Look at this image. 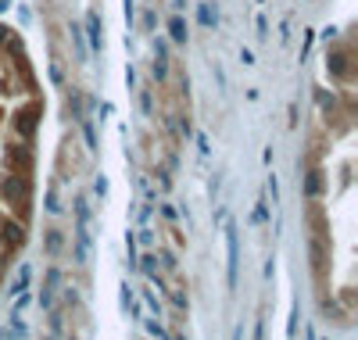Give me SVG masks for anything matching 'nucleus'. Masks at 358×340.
I'll return each mask as SVG.
<instances>
[{
  "label": "nucleus",
  "instance_id": "1",
  "mask_svg": "<svg viewBox=\"0 0 358 340\" xmlns=\"http://www.w3.org/2000/svg\"><path fill=\"white\" fill-rule=\"evenodd\" d=\"M226 258H229L226 280H229V287H236V261H240V254H236V229L233 226H226Z\"/></svg>",
  "mask_w": 358,
  "mask_h": 340
},
{
  "label": "nucleus",
  "instance_id": "2",
  "mask_svg": "<svg viewBox=\"0 0 358 340\" xmlns=\"http://www.w3.org/2000/svg\"><path fill=\"white\" fill-rule=\"evenodd\" d=\"M83 33L90 36V47H93V50H100V47H104V33H100V14H97V11H90V14H86V29H83Z\"/></svg>",
  "mask_w": 358,
  "mask_h": 340
},
{
  "label": "nucleus",
  "instance_id": "3",
  "mask_svg": "<svg viewBox=\"0 0 358 340\" xmlns=\"http://www.w3.org/2000/svg\"><path fill=\"white\" fill-rule=\"evenodd\" d=\"M197 22H201L204 29H215V25H219V11H215L212 0H201V4H197Z\"/></svg>",
  "mask_w": 358,
  "mask_h": 340
},
{
  "label": "nucleus",
  "instance_id": "4",
  "mask_svg": "<svg viewBox=\"0 0 358 340\" xmlns=\"http://www.w3.org/2000/svg\"><path fill=\"white\" fill-rule=\"evenodd\" d=\"M169 36H172L176 43H186V36H190V33H186V22L179 18V14H172V18H169Z\"/></svg>",
  "mask_w": 358,
  "mask_h": 340
},
{
  "label": "nucleus",
  "instance_id": "5",
  "mask_svg": "<svg viewBox=\"0 0 358 340\" xmlns=\"http://www.w3.org/2000/svg\"><path fill=\"white\" fill-rule=\"evenodd\" d=\"M29 330H25V322H11V326L0 330V340H22Z\"/></svg>",
  "mask_w": 358,
  "mask_h": 340
},
{
  "label": "nucleus",
  "instance_id": "6",
  "mask_svg": "<svg viewBox=\"0 0 358 340\" xmlns=\"http://www.w3.org/2000/svg\"><path fill=\"white\" fill-rule=\"evenodd\" d=\"M29 276H33V272H29V265H22V269H18V280H14V287H11V293H14V297H18V293H25Z\"/></svg>",
  "mask_w": 358,
  "mask_h": 340
},
{
  "label": "nucleus",
  "instance_id": "7",
  "mask_svg": "<svg viewBox=\"0 0 358 340\" xmlns=\"http://www.w3.org/2000/svg\"><path fill=\"white\" fill-rule=\"evenodd\" d=\"M72 40H76V47H79V61H86L90 50H86V40H83V29L79 25H72Z\"/></svg>",
  "mask_w": 358,
  "mask_h": 340
},
{
  "label": "nucleus",
  "instance_id": "8",
  "mask_svg": "<svg viewBox=\"0 0 358 340\" xmlns=\"http://www.w3.org/2000/svg\"><path fill=\"white\" fill-rule=\"evenodd\" d=\"M136 265H143V272H147V276H151V280H154V276H158V269H154V258H140V261H136Z\"/></svg>",
  "mask_w": 358,
  "mask_h": 340
},
{
  "label": "nucleus",
  "instance_id": "9",
  "mask_svg": "<svg viewBox=\"0 0 358 340\" xmlns=\"http://www.w3.org/2000/svg\"><path fill=\"white\" fill-rule=\"evenodd\" d=\"M86 144H90V150H97V133H93L90 122H86Z\"/></svg>",
  "mask_w": 358,
  "mask_h": 340
},
{
  "label": "nucleus",
  "instance_id": "10",
  "mask_svg": "<svg viewBox=\"0 0 358 340\" xmlns=\"http://www.w3.org/2000/svg\"><path fill=\"white\" fill-rule=\"evenodd\" d=\"M268 194H272V204L279 200V183H276V176H268Z\"/></svg>",
  "mask_w": 358,
  "mask_h": 340
},
{
  "label": "nucleus",
  "instance_id": "11",
  "mask_svg": "<svg viewBox=\"0 0 358 340\" xmlns=\"http://www.w3.org/2000/svg\"><path fill=\"white\" fill-rule=\"evenodd\" d=\"M57 247H61V233H50L47 237V251H57Z\"/></svg>",
  "mask_w": 358,
  "mask_h": 340
},
{
  "label": "nucleus",
  "instance_id": "12",
  "mask_svg": "<svg viewBox=\"0 0 358 340\" xmlns=\"http://www.w3.org/2000/svg\"><path fill=\"white\" fill-rule=\"evenodd\" d=\"M255 25H258V36H268V22H265V14H258Z\"/></svg>",
  "mask_w": 358,
  "mask_h": 340
},
{
  "label": "nucleus",
  "instance_id": "13",
  "mask_svg": "<svg viewBox=\"0 0 358 340\" xmlns=\"http://www.w3.org/2000/svg\"><path fill=\"white\" fill-rule=\"evenodd\" d=\"M47 211H61V204H57V194H54V190L47 194Z\"/></svg>",
  "mask_w": 358,
  "mask_h": 340
},
{
  "label": "nucleus",
  "instance_id": "14",
  "mask_svg": "<svg viewBox=\"0 0 358 340\" xmlns=\"http://www.w3.org/2000/svg\"><path fill=\"white\" fill-rule=\"evenodd\" d=\"M76 211H79V222H86V215H90V208H86V200H83V197L76 200Z\"/></svg>",
  "mask_w": 358,
  "mask_h": 340
},
{
  "label": "nucleus",
  "instance_id": "15",
  "mask_svg": "<svg viewBox=\"0 0 358 340\" xmlns=\"http://www.w3.org/2000/svg\"><path fill=\"white\" fill-rule=\"evenodd\" d=\"M93 190L104 197V194H108V179H104V176H97V183H93Z\"/></svg>",
  "mask_w": 358,
  "mask_h": 340
},
{
  "label": "nucleus",
  "instance_id": "16",
  "mask_svg": "<svg viewBox=\"0 0 358 340\" xmlns=\"http://www.w3.org/2000/svg\"><path fill=\"white\" fill-rule=\"evenodd\" d=\"M315 194H319V179L312 176V179H308V197H315Z\"/></svg>",
  "mask_w": 358,
  "mask_h": 340
},
{
  "label": "nucleus",
  "instance_id": "17",
  "mask_svg": "<svg viewBox=\"0 0 358 340\" xmlns=\"http://www.w3.org/2000/svg\"><path fill=\"white\" fill-rule=\"evenodd\" d=\"M240 61H244V65H255V54H251V50L244 47V50H240Z\"/></svg>",
  "mask_w": 358,
  "mask_h": 340
},
{
  "label": "nucleus",
  "instance_id": "18",
  "mask_svg": "<svg viewBox=\"0 0 358 340\" xmlns=\"http://www.w3.org/2000/svg\"><path fill=\"white\" fill-rule=\"evenodd\" d=\"M255 222H265V200H262V204L255 208Z\"/></svg>",
  "mask_w": 358,
  "mask_h": 340
},
{
  "label": "nucleus",
  "instance_id": "19",
  "mask_svg": "<svg viewBox=\"0 0 358 340\" xmlns=\"http://www.w3.org/2000/svg\"><path fill=\"white\" fill-rule=\"evenodd\" d=\"M126 22L133 25V0H126Z\"/></svg>",
  "mask_w": 358,
  "mask_h": 340
},
{
  "label": "nucleus",
  "instance_id": "20",
  "mask_svg": "<svg viewBox=\"0 0 358 340\" xmlns=\"http://www.w3.org/2000/svg\"><path fill=\"white\" fill-rule=\"evenodd\" d=\"M172 7H176V11H183V7H186V0H172Z\"/></svg>",
  "mask_w": 358,
  "mask_h": 340
},
{
  "label": "nucleus",
  "instance_id": "21",
  "mask_svg": "<svg viewBox=\"0 0 358 340\" xmlns=\"http://www.w3.org/2000/svg\"><path fill=\"white\" fill-rule=\"evenodd\" d=\"M11 7V0H0V11H7Z\"/></svg>",
  "mask_w": 358,
  "mask_h": 340
},
{
  "label": "nucleus",
  "instance_id": "22",
  "mask_svg": "<svg viewBox=\"0 0 358 340\" xmlns=\"http://www.w3.org/2000/svg\"><path fill=\"white\" fill-rule=\"evenodd\" d=\"M233 340H240V330H233Z\"/></svg>",
  "mask_w": 358,
  "mask_h": 340
},
{
  "label": "nucleus",
  "instance_id": "23",
  "mask_svg": "<svg viewBox=\"0 0 358 340\" xmlns=\"http://www.w3.org/2000/svg\"><path fill=\"white\" fill-rule=\"evenodd\" d=\"M0 40H4V29H0Z\"/></svg>",
  "mask_w": 358,
  "mask_h": 340
}]
</instances>
